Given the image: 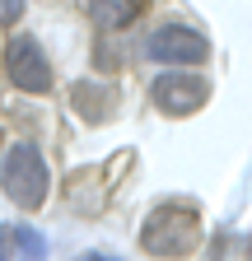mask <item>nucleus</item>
Masks as SVG:
<instances>
[{"mask_svg":"<svg viewBox=\"0 0 252 261\" xmlns=\"http://www.w3.org/2000/svg\"><path fill=\"white\" fill-rule=\"evenodd\" d=\"M75 261H117V256H103V252H84V256H75Z\"/></svg>","mask_w":252,"mask_h":261,"instance_id":"10","label":"nucleus"},{"mask_svg":"<svg viewBox=\"0 0 252 261\" xmlns=\"http://www.w3.org/2000/svg\"><path fill=\"white\" fill-rule=\"evenodd\" d=\"M23 14V0H0V23H14Z\"/></svg>","mask_w":252,"mask_h":261,"instance_id":"9","label":"nucleus"},{"mask_svg":"<svg viewBox=\"0 0 252 261\" xmlns=\"http://www.w3.org/2000/svg\"><path fill=\"white\" fill-rule=\"evenodd\" d=\"M196 238H201L196 210L192 205H173V201L159 205V210L145 219V228H140V247L149 256H182V252L196 247Z\"/></svg>","mask_w":252,"mask_h":261,"instance_id":"2","label":"nucleus"},{"mask_svg":"<svg viewBox=\"0 0 252 261\" xmlns=\"http://www.w3.org/2000/svg\"><path fill=\"white\" fill-rule=\"evenodd\" d=\"M14 238H19V247L28 252V261H42V233H38V228H28V224H23Z\"/></svg>","mask_w":252,"mask_h":261,"instance_id":"8","label":"nucleus"},{"mask_svg":"<svg viewBox=\"0 0 252 261\" xmlns=\"http://www.w3.org/2000/svg\"><path fill=\"white\" fill-rule=\"evenodd\" d=\"M47 159L38 145H10L5 149V163H0V187H5V196L19 205V210H38L47 201Z\"/></svg>","mask_w":252,"mask_h":261,"instance_id":"1","label":"nucleus"},{"mask_svg":"<svg viewBox=\"0 0 252 261\" xmlns=\"http://www.w3.org/2000/svg\"><path fill=\"white\" fill-rule=\"evenodd\" d=\"M5 75L23 93H47L52 89V61H47V51H42V42L33 33H19L5 47Z\"/></svg>","mask_w":252,"mask_h":261,"instance_id":"3","label":"nucleus"},{"mask_svg":"<svg viewBox=\"0 0 252 261\" xmlns=\"http://www.w3.org/2000/svg\"><path fill=\"white\" fill-rule=\"evenodd\" d=\"M145 56L159 65H201L210 56V42H206V33L187 28V23H164L159 33L145 38Z\"/></svg>","mask_w":252,"mask_h":261,"instance_id":"5","label":"nucleus"},{"mask_svg":"<svg viewBox=\"0 0 252 261\" xmlns=\"http://www.w3.org/2000/svg\"><path fill=\"white\" fill-rule=\"evenodd\" d=\"M70 103L80 108L84 121H103V117H112V108H108L112 93H108L103 84H75V89H70Z\"/></svg>","mask_w":252,"mask_h":261,"instance_id":"7","label":"nucleus"},{"mask_svg":"<svg viewBox=\"0 0 252 261\" xmlns=\"http://www.w3.org/2000/svg\"><path fill=\"white\" fill-rule=\"evenodd\" d=\"M149 98H154V108L168 112V117H192L196 108H206L210 84L201 75H192V70H182V65H173V70H164L159 80H154Z\"/></svg>","mask_w":252,"mask_h":261,"instance_id":"4","label":"nucleus"},{"mask_svg":"<svg viewBox=\"0 0 252 261\" xmlns=\"http://www.w3.org/2000/svg\"><path fill=\"white\" fill-rule=\"evenodd\" d=\"M89 14H93V23L98 28H126L136 14H140V0H89Z\"/></svg>","mask_w":252,"mask_h":261,"instance_id":"6","label":"nucleus"},{"mask_svg":"<svg viewBox=\"0 0 252 261\" xmlns=\"http://www.w3.org/2000/svg\"><path fill=\"white\" fill-rule=\"evenodd\" d=\"M5 243H10V233H5V228H0V261H5Z\"/></svg>","mask_w":252,"mask_h":261,"instance_id":"11","label":"nucleus"}]
</instances>
